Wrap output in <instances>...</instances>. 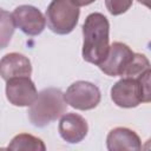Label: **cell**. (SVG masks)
I'll return each mask as SVG.
<instances>
[{
	"label": "cell",
	"mask_w": 151,
	"mask_h": 151,
	"mask_svg": "<svg viewBox=\"0 0 151 151\" xmlns=\"http://www.w3.org/2000/svg\"><path fill=\"white\" fill-rule=\"evenodd\" d=\"M139 4H143V5H145L146 7H149L150 6V0H137Z\"/></svg>",
	"instance_id": "cell-17"
},
{
	"label": "cell",
	"mask_w": 151,
	"mask_h": 151,
	"mask_svg": "<svg viewBox=\"0 0 151 151\" xmlns=\"http://www.w3.org/2000/svg\"><path fill=\"white\" fill-rule=\"evenodd\" d=\"M133 0H105L106 9L112 15H120L132 6Z\"/></svg>",
	"instance_id": "cell-15"
},
{
	"label": "cell",
	"mask_w": 151,
	"mask_h": 151,
	"mask_svg": "<svg viewBox=\"0 0 151 151\" xmlns=\"http://www.w3.org/2000/svg\"><path fill=\"white\" fill-rule=\"evenodd\" d=\"M150 76L151 71H147L139 78H122L111 88L113 103L124 109H132L142 103H149L151 100Z\"/></svg>",
	"instance_id": "cell-3"
},
{
	"label": "cell",
	"mask_w": 151,
	"mask_h": 151,
	"mask_svg": "<svg viewBox=\"0 0 151 151\" xmlns=\"http://www.w3.org/2000/svg\"><path fill=\"white\" fill-rule=\"evenodd\" d=\"M15 29L12 13L0 8V50L6 48Z\"/></svg>",
	"instance_id": "cell-14"
},
{
	"label": "cell",
	"mask_w": 151,
	"mask_h": 151,
	"mask_svg": "<svg viewBox=\"0 0 151 151\" xmlns=\"http://www.w3.org/2000/svg\"><path fill=\"white\" fill-rule=\"evenodd\" d=\"M8 150H31V151H45L46 146L44 142L29 133L17 134L7 146Z\"/></svg>",
	"instance_id": "cell-12"
},
{
	"label": "cell",
	"mask_w": 151,
	"mask_h": 151,
	"mask_svg": "<svg viewBox=\"0 0 151 151\" xmlns=\"http://www.w3.org/2000/svg\"><path fill=\"white\" fill-rule=\"evenodd\" d=\"M133 54L134 52L126 44L116 41L109 47L106 58L98 66L101 72L110 77H122L125 68L132 60Z\"/></svg>",
	"instance_id": "cell-6"
},
{
	"label": "cell",
	"mask_w": 151,
	"mask_h": 151,
	"mask_svg": "<svg viewBox=\"0 0 151 151\" xmlns=\"http://www.w3.org/2000/svg\"><path fill=\"white\" fill-rule=\"evenodd\" d=\"M32 74V64L29 59L17 52L7 53L0 60V76L4 80L17 77H29Z\"/></svg>",
	"instance_id": "cell-10"
},
{
	"label": "cell",
	"mask_w": 151,
	"mask_h": 151,
	"mask_svg": "<svg viewBox=\"0 0 151 151\" xmlns=\"http://www.w3.org/2000/svg\"><path fill=\"white\" fill-rule=\"evenodd\" d=\"M58 131L65 142L70 144H77L86 137L88 132V125L84 117L78 113L70 112L60 117Z\"/></svg>",
	"instance_id": "cell-9"
},
{
	"label": "cell",
	"mask_w": 151,
	"mask_h": 151,
	"mask_svg": "<svg viewBox=\"0 0 151 151\" xmlns=\"http://www.w3.org/2000/svg\"><path fill=\"white\" fill-rule=\"evenodd\" d=\"M150 70L149 59L140 53H134L132 60L125 68L122 78H139Z\"/></svg>",
	"instance_id": "cell-13"
},
{
	"label": "cell",
	"mask_w": 151,
	"mask_h": 151,
	"mask_svg": "<svg viewBox=\"0 0 151 151\" xmlns=\"http://www.w3.org/2000/svg\"><path fill=\"white\" fill-rule=\"evenodd\" d=\"M12 17L15 26L27 35H39L45 29L46 19L44 14L34 6L20 5L13 11Z\"/></svg>",
	"instance_id": "cell-7"
},
{
	"label": "cell",
	"mask_w": 151,
	"mask_h": 151,
	"mask_svg": "<svg viewBox=\"0 0 151 151\" xmlns=\"http://www.w3.org/2000/svg\"><path fill=\"white\" fill-rule=\"evenodd\" d=\"M94 1L96 0H72V2L76 6H78V7H80V6H87V5H90V4L94 2Z\"/></svg>",
	"instance_id": "cell-16"
},
{
	"label": "cell",
	"mask_w": 151,
	"mask_h": 151,
	"mask_svg": "<svg viewBox=\"0 0 151 151\" xmlns=\"http://www.w3.org/2000/svg\"><path fill=\"white\" fill-rule=\"evenodd\" d=\"M106 146L110 151L140 150L142 142L139 136L127 127H114L106 137Z\"/></svg>",
	"instance_id": "cell-11"
},
{
	"label": "cell",
	"mask_w": 151,
	"mask_h": 151,
	"mask_svg": "<svg viewBox=\"0 0 151 151\" xmlns=\"http://www.w3.org/2000/svg\"><path fill=\"white\" fill-rule=\"evenodd\" d=\"M64 98L71 107L87 111L94 109L100 103L101 93L97 85L90 81L78 80L68 86L64 93Z\"/></svg>",
	"instance_id": "cell-5"
},
{
	"label": "cell",
	"mask_w": 151,
	"mask_h": 151,
	"mask_svg": "<svg viewBox=\"0 0 151 151\" xmlns=\"http://www.w3.org/2000/svg\"><path fill=\"white\" fill-rule=\"evenodd\" d=\"M67 109L64 93L55 87L41 90L35 100L29 105L28 118L37 127H45L50 123L60 118Z\"/></svg>",
	"instance_id": "cell-2"
},
{
	"label": "cell",
	"mask_w": 151,
	"mask_h": 151,
	"mask_svg": "<svg viewBox=\"0 0 151 151\" xmlns=\"http://www.w3.org/2000/svg\"><path fill=\"white\" fill-rule=\"evenodd\" d=\"M37 96V87L29 77H17L6 81V97L14 106H29Z\"/></svg>",
	"instance_id": "cell-8"
},
{
	"label": "cell",
	"mask_w": 151,
	"mask_h": 151,
	"mask_svg": "<svg viewBox=\"0 0 151 151\" xmlns=\"http://www.w3.org/2000/svg\"><path fill=\"white\" fill-rule=\"evenodd\" d=\"M110 22L107 18L98 12L86 17L83 25V58L85 61L99 65L109 52Z\"/></svg>",
	"instance_id": "cell-1"
},
{
	"label": "cell",
	"mask_w": 151,
	"mask_h": 151,
	"mask_svg": "<svg viewBox=\"0 0 151 151\" xmlns=\"http://www.w3.org/2000/svg\"><path fill=\"white\" fill-rule=\"evenodd\" d=\"M80 15V9L72 0H52L47 6L45 19L48 28L55 34L71 33Z\"/></svg>",
	"instance_id": "cell-4"
}]
</instances>
